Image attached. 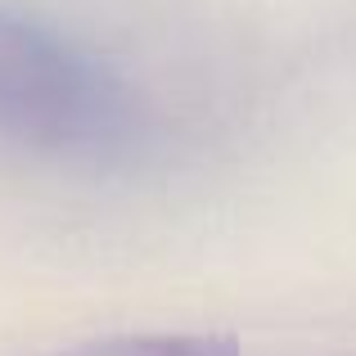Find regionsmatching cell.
Returning a JSON list of instances; mask_svg holds the SVG:
<instances>
[{
    "instance_id": "6da1fadb",
    "label": "cell",
    "mask_w": 356,
    "mask_h": 356,
    "mask_svg": "<svg viewBox=\"0 0 356 356\" xmlns=\"http://www.w3.org/2000/svg\"><path fill=\"white\" fill-rule=\"evenodd\" d=\"M0 140L59 163L113 167L140 154L149 113L72 36L0 9Z\"/></svg>"
},
{
    "instance_id": "7a4b0ae2",
    "label": "cell",
    "mask_w": 356,
    "mask_h": 356,
    "mask_svg": "<svg viewBox=\"0 0 356 356\" xmlns=\"http://www.w3.org/2000/svg\"><path fill=\"white\" fill-rule=\"evenodd\" d=\"M54 356H239V348L217 334H118L63 348Z\"/></svg>"
}]
</instances>
